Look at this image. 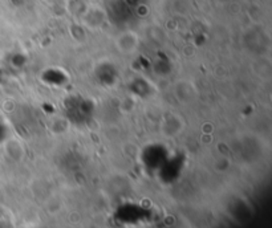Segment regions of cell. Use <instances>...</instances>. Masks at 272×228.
I'll return each instance as SVG.
<instances>
[{"mask_svg":"<svg viewBox=\"0 0 272 228\" xmlns=\"http://www.w3.org/2000/svg\"><path fill=\"white\" fill-rule=\"evenodd\" d=\"M119 42H125V44H118L119 51L122 53H131L133 51H135L138 44L137 36L134 34H123L119 36Z\"/></svg>","mask_w":272,"mask_h":228,"instance_id":"1","label":"cell"}]
</instances>
